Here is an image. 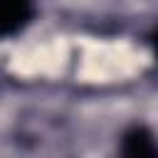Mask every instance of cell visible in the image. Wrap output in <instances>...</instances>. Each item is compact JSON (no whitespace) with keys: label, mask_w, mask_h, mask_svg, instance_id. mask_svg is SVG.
I'll return each mask as SVG.
<instances>
[{"label":"cell","mask_w":158,"mask_h":158,"mask_svg":"<svg viewBox=\"0 0 158 158\" xmlns=\"http://www.w3.org/2000/svg\"><path fill=\"white\" fill-rule=\"evenodd\" d=\"M35 12L32 0H0V37L20 32Z\"/></svg>","instance_id":"cell-1"},{"label":"cell","mask_w":158,"mask_h":158,"mask_svg":"<svg viewBox=\"0 0 158 158\" xmlns=\"http://www.w3.org/2000/svg\"><path fill=\"white\" fill-rule=\"evenodd\" d=\"M121 151H123L128 158H156V153H158L156 141H153V136H151L146 128H131V131L123 136Z\"/></svg>","instance_id":"cell-2"}]
</instances>
